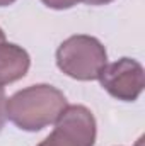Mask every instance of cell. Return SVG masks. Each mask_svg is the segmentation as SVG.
<instances>
[{"label":"cell","mask_w":145,"mask_h":146,"mask_svg":"<svg viewBox=\"0 0 145 146\" xmlns=\"http://www.w3.org/2000/svg\"><path fill=\"white\" fill-rule=\"evenodd\" d=\"M65 95L46 83L31 85L7 100V117L22 131H41L55 124L67 109Z\"/></svg>","instance_id":"cell-1"},{"label":"cell","mask_w":145,"mask_h":146,"mask_svg":"<svg viewBox=\"0 0 145 146\" xmlns=\"http://www.w3.org/2000/svg\"><path fill=\"white\" fill-rule=\"evenodd\" d=\"M108 54L99 39L87 34H75L65 39L56 49V65L75 80H97L106 66Z\"/></svg>","instance_id":"cell-2"},{"label":"cell","mask_w":145,"mask_h":146,"mask_svg":"<svg viewBox=\"0 0 145 146\" xmlns=\"http://www.w3.org/2000/svg\"><path fill=\"white\" fill-rule=\"evenodd\" d=\"M96 119L84 106H67L55 129L38 146H94Z\"/></svg>","instance_id":"cell-3"},{"label":"cell","mask_w":145,"mask_h":146,"mask_svg":"<svg viewBox=\"0 0 145 146\" xmlns=\"http://www.w3.org/2000/svg\"><path fill=\"white\" fill-rule=\"evenodd\" d=\"M97 80L111 97L123 102L137 100L145 87L144 66L132 58H121L106 65Z\"/></svg>","instance_id":"cell-4"},{"label":"cell","mask_w":145,"mask_h":146,"mask_svg":"<svg viewBox=\"0 0 145 146\" xmlns=\"http://www.w3.org/2000/svg\"><path fill=\"white\" fill-rule=\"evenodd\" d=\"M31 66L26 49L12 42L0 44V87L21 80Z\"/></svg>","instance_id":"cell-5"},{"label":"cell","mask_w":145,"mask_h":146,"mask_svg":"<svg viewBox=\"0 0 145 146\" xmlns=\"http://www.w3.org/2000/svg\"><path fill=\"white\" fill-rule=\"evenodd\" d=\"M46 7L50 9H56V10H63V9H70L73 7L79 0H41Z\"/></svg>","instance_id":"cell-6"},{"label":"cell","mask_w":145,"mask_h":146,"mask_svg":"<svg viewBox=\"0 0 145 146\" xmlns=\"http://www.w3.org/2000/svg\"><path fill=\"white\" fill-rule=\"evenodd\" d=\"M5 121H7V97H5L3 87H0V131L5 124Z\"/></svg>","instance_id":"cell-7"},{"label":"cell","mask_w":145,"mask_h":146,"mask_svg":"<svg viewBox=\"0 0 145 146\" xmlns=\"http://www.w3.org/2000/svg\"><path fill=\"white\" fill-rule=\"evenodd\" d=\"M79 2H84L87 5H106V3L113 2V0H79Z\"/></svg>","instance_id":"cell-8"},{"label":"cell","mask_w":145,"mask_h":146,"mask_svg":"<svg viewBox=\"0 0 145 146\" xmlns=\"http://www.w3.org/2000/svg\"><path fill=\"white\" fill-rule=\"evenodd\" d=\"M15 0H0V7H5V5H10V3H14Z\"/></svg>","instance_id":"cell-9"},{"label":"cell","mask_w":145,"mask_h":146,"mask_svg":"<svg viewBox=\"0 0 145 146\" xmlns=\"http://www.w3.org/2000/svg\"><path fill=\"white\" fill-rule=\"evenodd\" d=\"M2 42H5V33L2 31V27H0V44Z\"/></svg>","instance_id":"cell-10"}]
</instances>
